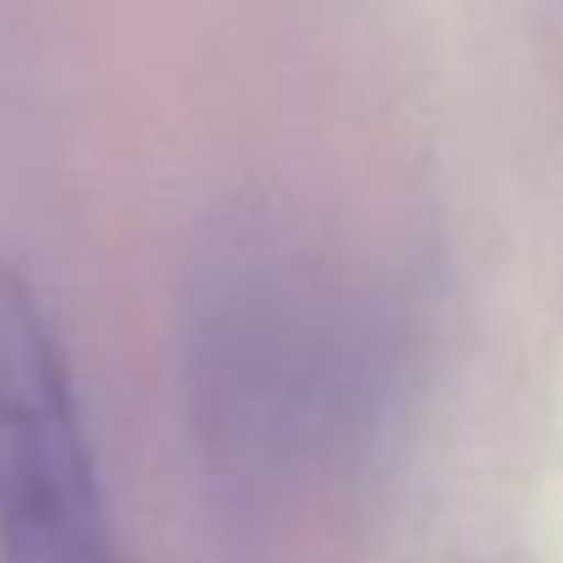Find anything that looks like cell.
Returning a JSON list of instances; mask_svg holds the SVG:
<instances>
[{"label": "cell", "instance_id": "cell-1", "mask_svg": "<svg viewBox=\"0 0 563 563\" xmlns=\"http://www.w3.org/2000/svg\"><path fill=\"white\" fill-rule=\"evenodd\" d=\"M0 563H128L67 343L0 260Z\"/></svg>", "mask_w": 563, "mask_h": 563}]
</instances>
